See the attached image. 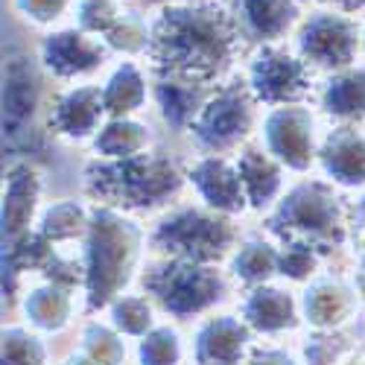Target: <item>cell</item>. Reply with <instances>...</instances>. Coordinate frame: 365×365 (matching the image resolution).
Returning a JSON list of instances; mask_svg holds the SVG:
<instances>
[{
    "instance_id": "27",
    "label": "cell",
    "mask_w": 365,
    "mask_h": 365,
    "mask_svg": "<svg viewBox=\"0 0 365 365\" xmlns=\"http://www.w3.org/2000/svg\"><path fill=\"white\" fill-rule=\"evenodd\" d=\"M231 272L242 284L263 287L278 272V249H272L263 240H246L231 257Z\"/></svg>"
},
{
    "instance_id": "25",
    "label": "cell",
    "mask_w": 365,
    "mask_h": 365,
    "mask_svg": "<svg viewBox=\"0 0 365 365\" xmlns=\"http://www.w3.org/2000/svg\"><path fill=\"white\" fill-rule=\"evenodd\" d=\"M155 97L161 106V114L170 126L175 129H190L196 114L202 111L207 91L202 85H187V82H173V79H161L155 88Z\"/></svg>"
},
{
    "instance_id": "11",
    "label": "cell",
    "mask_w": 365,
    "mask_h": 365,
    "mask_svg": "<svg viewBox=\"0 0 365 365\" xmlns=\"http://www.w3.org/2000/svg\"><path fill=\"white\" fill-rule=\"evenodd\" d=\"M108 44L100 36H91L85 29H62V33H50L41 41V62L50 73L62 76V79H73V76H85L91 71H97L106 56H108Z\"/></svg>"
},
{
    "instance_id": "13",
    "label": "cell",
    "mask_w": 365,
    "mask_h": 365,
    "mask_svg": "<svg viewBox=\"0 0 365 365\" xmlns=\"http://www.w3.org/2000/svg\"><path fill=\"white\" fill-rule=\"evenodd\" d=\"M298 21V0H234V24L240 38L272 44L284 38Z\"/></svg>"
},
{
    "instance_id": "2",
    "label": "cell",
    "mask_w": 365,
    "mask_h": 365,
    "mask_svg": "<svg viewBox=\"0 0 365 365\" xmlns=\"http://www.w3.org/2000/svg\"><path fill=\"white\" fill-rule=\"evenodd\" d=\"M143 231L114 207H94L85 234V295L88 307L100 310L120 298L140 260Z\"/></svg>"
},
{
    "instance_id": "10",
    "label": "cell",
    "mask_w": 365,
    "mask_h": 365,
    "mask_svg": "<svg viewBox=\"0 0 365 365\" xmlns=\"http://www.w3.org/2000/svg\"><path fill=\"white\" fill-rule=\"evenodd\" d=\"M266 152L289 170H307L316 158V123L313 114L301 106L272 108L263 123Z\"/></svg>"
},
{
    "instance_id": "4",
    "label": "cell",
    "mask_w": 365,
    "mask_h": 365,
    "mask_svg": "<svg viewBox=\"0 0 365 365\" xmlns=\"http://www.w3.org/2000/svg\"><path fill=\"white\" fill-rule=\"evenodd\" d=\"M269 228L281 234L284 242H307L313 249L336 246L345 240V217L342 205L327 185L322 181H304L292 187L278 210L272 214Z\"/></svg>"
},
{
    "instance_id": "40",
    "label": "cell",
    "mask_w": 365,
    "mask_h": 365,
    "mask_svg": "<svg viewBox=\"0 0 365 365\" xmlns=\"http://www.w3.org/2000/svg\"><path fill=\"white\" fill-rule=\"evenodd\" d=\"M356 292H359V295H365V266L356 272Z\"/></svg>"
},
{
    "instance_id": "31",
    "label": "cell",
    "mask_w": 365,
    "mask_h": 365,
    "mask_svg": "<svg viewBox=\"0 0 365 365\" xmlns=\"http://www.w3.org/2000/svg\"><path fill=\"white\" fill-rule=\"evenodd\" d=\"M181 339L173 327H152L140 339V365H178Z\"/></svg>"
},
{
    "instance_id": "29",
    "label": "cell",
    "mask_w": 365,
    "mask_h": 365,
    "mask_svg": "<svg viewBox=\"0 0 365 365\" xmlns=\"http://www.w3.org/2000/svg\"><path fill=\"white\" fill-rule=\"evenodd\" d=\"M111 316L114 327L120 333H129V336H146L152 330V307L146 295H120L111 304Z\"/></svg>"
},
{
    "instance_id": "33",
    "label": "cell",
    "mask_w": 365,
    "mask_h": 365,
    "mask_svg": "<svg viewBox=\"0 0 365 365\" xmlns=\"http://www.w3.org/2000/svg\"><path fill=\"white\" fill-rule=\"evenodd\" d=\"M319 269V249L307 246V242H284V249H278V272L292 281L310 278Z\"/></svg>"
},
{
    "instance_id": "36",
    "label": "cell",
    "mask_w": 365,
    "mask_h": 365,
    "mask_svg": "<svg viewBox=\"0 0 365 365\" xmlns=\"http://www.w3.org/2000/svg\"><path fill=\"white\" fill-rule=\"evenodd\" d=\"M68 6H71V0H15L18 15L29 24H38V26L58 21L68 12Z\"/></svg>"
},
{
    "instance_id": "26",
    "label": "cell",
    "mask_w": 365,
    "mask_h": 365,
    "mask_svg": "<svg viewBox=\"0 0 365 365\" xmlns=\"http://www.w3.org/2000/svg\"><path fill=\"white\" fill-rule=\"evenodd\" d=\"M26 316L36 327L44 330H62L71 322V287L62 284H44L26 295Z\"/></svg>"
},
{
    "instance_id": "3",
    "label": "cell",
    "mask_w": 365,
    "mask_h": 365,
    "mask_svg": "<svg viewBox=\"0 0 365 365\" xmlns=\"http://www.w3.org/2000/svg\"><path fill=\"white\" fill-rule=\"evenodd\" d=\"M85 187L106 207L152 210L167 205L178 187L181 173L175 161L155 152H143L123 161H100L85 170Z\"/></svg>"
},
{
    "instance_id": "32",
    "label": "cell",
    "mask_w": 365,
    "mask_h": 365,
    "mask_svg": "<svg viewBox=\"0 0 365 365\" xmlns=\"http://www.w3.org/2000/svg\"><path fill=\"white\" fill-rule=\"evenodd\" d=\"M47 348L38 336L26 330H6L4 333V365H44Z\"/></svg>"
},
{
    "instance_id": "16",
    "label": "cell",
    "mask_w": 365,
    "mask_h": 365,
    "mask_svg": "<svg viewBox=\"0 0 365 365\" xmlns=\"http://www.w3.org/2000/svg\"><path fill=\"white\" fill-rule=\"evenodd\" d=\"M322 167L324 173L345 187H362L365 185V138L351 129L342 126L336 132H330L322 143Z\"/></svg>"
},
{
    "instance_id": "30",
    "label": "cell",
    "mask_w": 365,
    "mask_h": 365,
    "mask_svg": "<svg viewBox=\"0 0 365 365\" xmlns=\"http://www.w3.org/2000/svg\"><path fill=\"white\" fill-rule=\"evenodd\" d=\"M106 44L111 50H123V53H146L149 50V38H152V26H146V21L135 12H123L120 21L103 36Z\"/></svg>"
},
{
    "instance_id": "20",
    "label": "cell",
    "mask_w": 365,
    "mask_h": 365,
    "mask_svg": "<svg viewBox=\"0 0 365 365\" xmlns=\"http://www.w3.org/2000/svg\"><path fill=\"white\" fill-rule=\"evenodd\" d=\"M356 310V292L342 281H316L304 292V316L316 327H336Z\"/></svg>"
},
{
    "instance_id": "14",
    "label": "cell",
    "mask_w": 365,
    "mask_h": 365,
    "mask_svg": "<svg viewBox=\"0 0 365 365\" xmlns=\"http://www.w3.org/2000/svg\"><path fill=\"white\" fill-rule=\"evenodd\" d=\"M103 114H106L103 88L82 85V88L65 91V94L56 100V106L50 111V126L62 138L85 140V138H97V132L103 129L100 126Z\"/></svg>"
},
{
    "instance_id": "37",
    "label": "cell",
    "mask_w": 365,
    "mask_h": 365,
    "mask_svg": "<svg viewBox=\"0 0 365 365\" xmlns=\"http://www.w3.org/2000/svg\"><path fill=\"white\" fill-rule=\"evenodd\" d=\"M249 365H295V359L278 348H263V351H255Z\"/></svg>"
},
{
    "instance_id": "24",
    "label": "cell",
    "mask_w": 365,
    "mask_h": 365,
    "mask_svg": "<svg viewBox=\"0 0 365 365\" xmlns=\"http://www.w3.org/2000/svg\"><path fill=\"white\" fill-rule=\"evenodd\" d=\"M149 146V132L143 123H135L129 117H117L97 132L94 138V152L103 155V161H123L143 155Z\"/></svg>"
},
{
    "instance_id": "39",
    "label": "cell",
    "mask_w": 365,
    "mask_h": 365,
    "mask_svg": "<svg viewBox=\"0 0 365 365\" xmlns=\"http://www.w3.org/2000/svg\"><path fill=\"white\" fill-rule=\"evenodd\" d=\"M65 365H100V362H97V359H91L88 354H79V356H71Z\"/></svg>"
},
{
    "instance_id": "17",
    "label": "cell",
    "mask_w": 365,
    "mask_h": 365,
    "mask_svg": "<svg viewBox=\"0 0 365 365\" xmlns=\"http://www.w3.org/2000/svg\"><path fill=\"white\" fill-rule=\"evenodd\" d=\"M38 193H41V181L29 164H21L9 173L4 193V234L9 242L29 234V220L36 214Z\"/></svg>"
},
{
    "instance_id": "6",
    "label": "cell",
    "mask_w": 365,
    "mask_h": 365,
    "mask_svg": "<svg viewBox=\"0 0 365 365\" xmlns=\"http://www.w3.org/2000/svg\"><path fill=\"white\" fill-rule=\"evenodd\" d=\"M146 292L173 316H196L225 298V278L214 266L190 260H164L143 275Z\"/></svg>"
},
{
    "instance_id": "19",
    "label": "cell",
    "mask_w": 365,
    "mask_h": 365,
    "mask_svg": "<svg viewBox=\"0 0 365 365\" xmlns=\"http://www.w3.org/2000/svg\"><path fill=\"white\" fill-rule=\"evenodd\" d=\"M242 316L246 324L263 333H278V330H289L298 319L295 301L289 292L284 289H272V287H255L242 304Z\"/></svg>"
},
{
    "instance_id": "12",
    "label": "cell",
    "mask_w": 365,
    "mask_h": 365,
    "mask_svg": "<svg viewBox=\"0 0 365 365\" xmlns=\"http://www.w3.org/2000/svg\"><path fill=\"white\" fill-rule=\"evenodd\" d=\"M190 185L199 190V196L205 199V205L217 214H242L249 207L246 190H242L240 181V170L234 161H225L222 155H205L202 161H196L187 173Z\"/></svg>"
},
{
    "instance_id": "7",
    "label": "cell",
    "mask_w": 365,
    "mask_h": 365,
    "mask_svg": "<svg viewBox=\"0 0 365 365\" xmlns=\"http://www.w3.org/2000/svg\"><path fill=\"white\" fill-rule=\"evenodd\" d=\"M252 88L242 85H225L217 94H207L202 111L196 114L190 135L196 138V143L207 152H220L234 149L240 140H246V135L252 132L255 123V103H252Z\"/></svg>"
},
{
    "instance_id": "35",
    "label": "cell",
    "mask_w": 365,
    "mask_h": 365,
    "mask_svg": "<svg viewBox=\"0 0 365 365\" xmlns=\"http://www.w3.org/2000/svg\"><path fill=\"white\" fill-rule=\"evenodd\" d=\"M85 342H88V356L97 359L100 365H117L120 359L126 356V348L120 342V336L108 327L100 324H91L85 330Z\"/></svg>"
},
{
    "instance_id": "23",
    "label": "cell",
    "mask_w": 365,
    "mask_h": 365,
    "mask_svg": "<svg viewBox=\"0 0 365 365\" xmlns=\"http://www.w3.org/2000/svg\"><path fill=\"white\" fill-rule=\"evenodd\" d=\"M146 103V79L135 62H123L103 85V106L111 120L129 117Z\"/></svg>"
},
{
    "instance_id": "41",
    "label": "cell",
    "mask_w": 365,
    "mask_h": 365,
    "mask_svg": "<svg viewBox=\"0 0 365 365\" xmlns=\"http://www.w3.org/2000/svg\"><path fill=\"white\" fill-rule=\"evenodd\" d=\"M298 4H301V0H298Z\"/></svg>"
},
{
    "instance_id": "21",
    "label": "cell",
    "mask_w": 365,
    "mask_h": 365,
    "mask_svg": "<svg viewBox=\"0 0 365 365\" xmlns=\"http://www.w3.org/2000/svg\"><path fill=\"white\" fill-rule=\"evenodd\" d=\"M322 106L342 123L365 120V68H345L333 73L322 91Z\"/></svg>"
},
{
    "instance_id": "8",
    "label": "cell",
    "mask_w": 365,
    "mask_h": 365,
    "mask_svg": "<svg viewBox=\"0 0 365 365\" xmlns=\"http://www.w3.org/2000/svg\"><path fill=\"white\" fill-rule=\"evenodd\" d=\"M298 53L322 71H345L359 53V26L339 12H316L298 29Z\"/></svg>"
},
{
    "instance_id": "1",
    "label": "cell",
    "mask_w": 365,
    "mask_h": 365,
    "mask_svg": "<svg viewBox=\"0 0 365 365\" xmlns=\"http://www.w3.org/2000/svg\"><path fill=\"white\" fill-rule=\"evenodd\" d=\"M237 44L234 15L207 0H190L161 9L146 56L161 79L207 88L231 68Z\"/></svg>"
},
{
    "instance_id": "15",
    "label": "cell",
    "mask_w": 365,
    "mask_h": 365,
    "mask_svg": "<svg viewBox=\"0 0 365 365\" xmlns=\"http://www.w3.org/2000/svg\"><path fill=\"white\" fill-rule=\"evenodd\" d=\"M252 342L249 324L234 316H217L202 324L196 336V359L199 365H240Z\"/></svg>"
},
{
    "instance_id": "38",
    "label": "cell",
    "mask_w": 365,
    "mask_h": 365,
    "mask_svg": "<svg viewBox=\"0 0 365 365\" xmlns=\"http://www.w3.org/2000/svg\"><path fill=\"white\" fill-rule=\"evenodd\" d=\"M342 12H359V9H365V0H333Z\"/></svg>"
},
{
    "instance_id": "5",
    "label": "cell",
    "mask_w": 365,
    "mask_h": 365,
    "mask_svg": "<svg viewBox=\"0 0 365 365\" xmlns=\"http://www.w3.org/2000/svg\"><path fill=\"white\" fill-rule=\"evenodd\" d=\"M237 231L231 220L217 210L205 207H181L164 217L152 234L155 249L175 260H190V263H205L214 266L225 260L234 249Z\"/></svg>"
},
{
    "instance_id": "28",
    "label": "cell",
    "mask_w": 365,
    "mask_h": 365,
    "mask_svg": "<svg viewBox=\"0 0 365 365\" xmlns=\"http://www.w3.org/2000/svg\"><path fill=\"white\" fill-rule=\"evenodd\" d=\"M88 225H91V214L82 205H76V202H58V205H53L44 214L41 234L50 242H65V240L88 234Z\"/></svg>"
},
{
    "instance_id": "9",
    "label": "cell",
    "mask_w": 365,
    "mask_h": 365,
    "mask_svg": "<svg viewBox=\"0 0 365 365\" xmlns=\"http://www.w3.org/2000/svg\"><path fill=\"white\" fill-rule=\"evenodd\" d=\"M249 88L260 103L292 106L310 91V65L301 56L278 47H263L249 65Z\"/></svg>"
},
{
    "instance_id": "22",
    "label": "cell",
    "mask_w": 365,
    "mask_h": 365,
    "mask_svg": "<svg viewBox=\"0 0 365 365\" xmlns=\"http://www.w3.org/2000/svg\"><path fill=\"white\" fill-rule=\"evenodd\" d=\"M36 106H38V79L24 62H9L6 88H4V123L9 126V135L26 126Z\"/></svg>"
},
{
    "instance_id": "18",
    "label": "cell",
    "mask_w": 365,
    "mask_h": 365,
    "mask_svg": "<svg viewBox=\"0 0 365 365\" xmlns=\"http://www.w3.org/2000/svg\"><path fill=\"white\" fill-rule=\"evenodd\" d=\"M237 170H240V181L242 190H246L249 207H269L281 193V161H275L269 152L260 149H242L237 155Z\"/></svg>"
},
{
    "instance_id": "34",
    "label": "cell",
    "mask_w": 365,
    "mask_h": 365,
    "mask_svg": "<svg viewBox=\"0 0 365 365\" xmlns=\"http://www.w3.org/2000/svg\"><path fill=\"white\" fill-rule=\"evenodd\" d=\"M123 9L117 6V0H82L79 4V29L91 36H106L108 29L120 21Z\"/></svg>"
}]
</instances>
